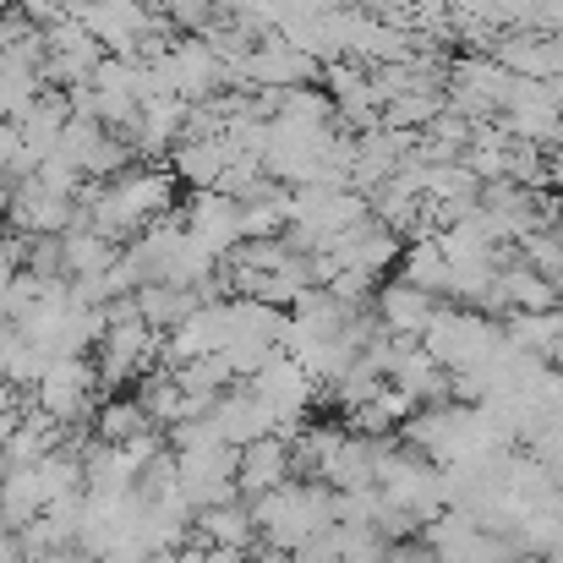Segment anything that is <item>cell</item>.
Returning a JSON list of instances; mask_svg holds the SVG:
<instances>
[{
	"instance_id": "1",
	"label": "cell",
	"mask_w": 563,
	"mask_h": 563,
	"mask_svg": "<svg viewBox=\"0 0 563 563\" xmlns=\"http://www.w3.org/2000/svg\"><path fill=\"white\" fill-rule=\"evenodd\" d=\"M279 476H285V449H279L274 438L252 443L246 460H241V487H268V482H279Z\"/></svg>"
}]
</instances>
